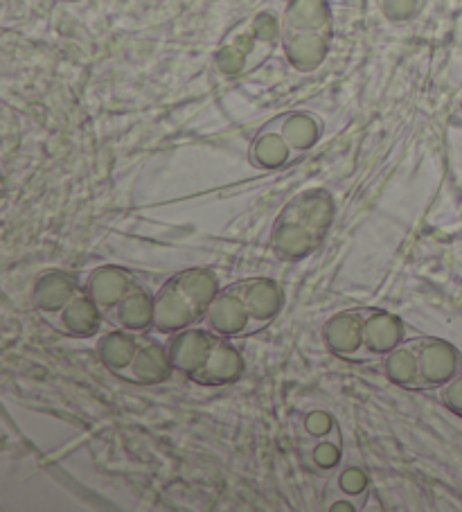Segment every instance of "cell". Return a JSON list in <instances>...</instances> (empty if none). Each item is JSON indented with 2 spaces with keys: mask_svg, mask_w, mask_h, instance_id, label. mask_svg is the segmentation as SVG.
Instances as JSON below:
<instances>
[{
  "mask_svg": "<svg viewBox=\"0 0 462 512\" xmlns=\"http://www.w3.org/2000/svg\"><path fill=\"white\" fill-rule=\"evenodd\" d=\"M330 201L323 197H302L284 210L275 228V251L284 258H300L321 240L330 224Z\"/></svg>",
  "mask_w": 462,
  "mask_h": 512,
  "instance_id": "6da1fadb",
  "label": "cell"
},
{
  "mask_svg": "<svg viewBox=\"0 0 462 512\" xmlns=\"http://www.w3.org/2000/svg\"><path fill=\"white\" fill-rule=\"evenodd\" d=\"M201 310L181 289L179 280L167 282L161 294L154 298V328L158 332H181L199 319Z\"/></svg>",
  "mask_w": 462,
  "mask_h": 512,
  "instance_id": "7a4b0ae2",
  "label": "cell"
},
{
  "mask_svg": "<svg viewBox=\"0 0 462 512\" xmlns=\"http://www.w3.org/2000/svg\"><path fill=\"white\" fill-rule=\"evenodd\" d=\"M366 316L368 312L336 314L325 325V341L332 352L345 359H366Z\"/></svg>",
  "mask_w": 462,
  "mask_h": 512,
  "instance_id": "3957f363",
  "label": "cell"
},
{
  "mask_svg": "<svg viewBox=\"0 0 462 512\" xmlns=\"http://www.w3.org/2000/svg\"><path fill=\"white\" fill-rule=\"evenodd\" d=\"M203 316H206L208 328L224 339L239 337L253 328L251 314H248V307L237 287L217 294Z\"/></svg>",
  "mask_w": 462,
  "mask_h": 512,
  "instance_id": "277c9868",
  "label": "cell"
},
{
  "mask_svg": "<svg viewBox=\"0 0 462 512\" xmlns=\"http://www.w3.org/2000/svg\"><path fill=\"white\" fill-rule=\"evenodd\" d=\"M219 341V334L215 332H206V330H185L179 332L170 343V359L172 366L181 373L190 375L192 379H197L199 373L206 366V361L210 357L212 348Z\"/></svg>",
  "mask_w": 462,
  "mask_h": 512,
  "instance_id": "5b68a950",
  "label": "cell"
},
{
  "mask_svg": "<svg viewBox=\"0 0 462 512\" xmlns=\"http://www.w3.org/2000/svg\"><path fill=\"white\" fill-rule=\"evenodd\" d=\"M417 357H420V384L440 386L449 382L456 370V355L444 341L417 339Z\"/></svg>",
  "mask_w": 462,
  "mask_h": 512,
  "instance_id": "8992f818",
  "label": "cell"
},
{
  "mask_svg": "<svg viewBox=\"0 0 462 512\" xmlns=\"http://www.w3.org/2000/svg\"><path fill=\"white\" fill-rule=\"evenodd\" d=\"M133 287L131 276L127 271L118 267H104L97 269L91 278H88L86 294L95 300V305L100 307L102 312L115 310L122 303V298L129 294Z\"/></svg>",
  "mask_w": 462,
  "mask_h": 512,
  "instance_id": "52a82bcc",
  "label": "cell"
},
{
  "mask_svg": "<svg viewBox=\"0 0 462 512\" xmlns=\"http://www.w3.org/2000/svg\"><path fill=\"white\" fill-rule=\"evenodd\" d=\"M237 289L248 307V314H251L253 328H260V325L269 323L273 316L278 314L282 296H280L278 285H275L273 280L255 278V280L242 282Z\"/></svg>",
  "mask_w": 462,
  "mask_h": 512,
  "instance_id": "ba28073f",
  "label": "cell"
},
{
  "mask_svg": "<svg viewBox=\"0 0 462 512\" xmlns=\"http://www.w3.org/2000/svg\"><path fill=\"white\" fill-rule=\"evenodd\" d=\"M172 368L174 366L170 359V350H165L163 343L147 339L140 343L138 355H136V359H133V364H131L127 375L142 384H158V382H163V379L170 377Z\"/></svg>",
  "mask_w": 462,
  "mask_h": 512,
  "instance_id": "9c48e42d",
  "label": "cell"
},
{
  "mask_svg": "<svg viewBox=\"0 0 462 512\" xmlns=\"http://www.w3.org/2000/svg\"><path fill=\"white\" fill-rule=\"evenodd\" d=\"M404 328L399 319L388 312H368L366 316V348L370 357L388 355L404 339Z\"/></svg>",
  "mask_w": 462,
  "mask_h": 512,
  "instance_id": "30bf717a",
  "label": "cell"
},
{
  "mask_svg": "<svg viewBox=\"0 0 462 512\" xmlns=\"http://www.w3.org/2000/svg\"><path fill=\"white\" fill-rule=\"evenodd\" d=\"M115 319L127 332H142L154 325V298L145 289L133 285L122 303L115 307Z\"/></svg>",
  "mask_w": 462,
  "mask_h": 512,
  "instance_id": "8fae6325",
  "label": "cell"
},
{
  "mask_svg": "<svg viewBox=\"0 0 462 512\" xmlns=\"http://www.w3.org/2000/svg\"><path fill=\"white\" fill-rule=\"evenodd\" d=\"M239 373H242V357L224 337H219L197 379L203 384H228L237 379Z\"/></svg>",
  "mask_w": 462,
  "mask_h": 512,
  "instance_id": "7c38bea8",
  "label": "cell"
},
{
  "mask_svg": "<svg viewBox=\"0 0 462 512\" xmlns=\"http://www.w3.org/2000/svg\"><path fill=\"white\" fill-rule=\"evenodd\" d=\"M100 307L91 296H75L59 312V325L73 337H91L100 328Z\"/></svg>",
  "mask_w": 462,
  "mask_h": 512,
  "instance_id": "4fadbf2b",
  "label": "cell"
},
{
  "mask_svg": "<svg viewBox=\"0 0 462 512\" xmlns=\"http://www.w3.org/2000/svg\"><path fill=\"white\" fill-rule=\"evenodd\" d=\"M75 296V282L66 273H46L34 287V300H37V307L43 314H59Z\"/></svg>",
  "mask_w": 462,
  "mask_h": 512,
  "instance_id": "5bb4252c",
  "label": "cell"
},
{
  "mask_svg": "<svg viewBox=\"0 0 462 512\" xmlns=\"http://www.w3.org/2000/svg\"><path fill=\"white\" fill-rule=\"evenodd\" d=\"M140 350V343L133 337V332H115L104 337L100 343V357L106 364V368H111L113 373H129V368L133 364Z\"/></svg>",
  "mask_w": 462,
  "mask_h": 512,
  "instance_id": "9a60e30c",
  "label": "cell"
},
{
  "mask_svg": "<svg viewBox=\"0 0 462 512\" xmlns=\"http://www.w3.org/2000/svg\"><path fill=\"white\" fill-rule=\"evenodd\" d=\"M386 375L402 386H417L420 382V357L417 341H402L386 355Z\"/></svg>",
  "mask_w": 462,
  "mask_h": 512,
  "instance_id": "2e32d148",
  "label": "cell"
},
{
  "mask_svg": "<svg viewBox=\"0 0 462 512\" xmlns=\"http://www.w3.org/2000/svg\"><path fill=\"white\" fill-rule=\"evenodd\" d=\"M179 280L181 289L192 298V303L199 307L201 314H206L212 300L219 294V285L210 271H185Z\"/></svg>",
  "mask_w": 462,
  "mask_h": 512,
  "instance_id": "e0dca14e",
  "label": "cell"
},
{
  "mask_svg": "<svg viewBox=\"0 0 462 512\" xmlns=\"http://www.w3.org/2000/svg\"><path fill=\"white\" fill-rule=\"evenodd\" d=\"M312 461L316 467H323V470H332V467L339 465L341 461V445L339 440H327L321 438V443H316L312 449Z\"/></svg>",
  "mask_w": 462,
  "mask_h": 512,
  "instance_id": "ac0fdd59",
  "label": "cell"
},
{
  "mask_svg": "<svg viewBox=\"0 0 462 512\" xmlns=\"http://www.w3.org/2000/svg\"><path fill=\"white\" fill-rule=\"evenodd\" d=\"M368 485V476L363 474L361 467H345V470L339 474V488L341 492L350 494V497H357L363 490H366Z\"/></svg>",
  "mask_w": 462,
  "mask_h": 512,
  "instance_id": "d6986e66",
  "label": "cell"
},
{
  "mask_svg": "<svg viewBox=\"0 0 462 512\" xmlns=\"http://www.w3.org/2000/svg\"><path fill=\"white\" fill-rule=\"evenodd\" d=\"M305 429H307L309 436L325 438V436H330L332 431H334V420H332L330 413H325V411H312V413H309V416L305 418Z\"/></svg>",
  "mask_w": 462,
  "mask_h": 512,
  "instance_id": "ffe728a7",
  "label": "cell"
},
{
  "mask_svg": "<svg viewBox=\"0 0 462 512\" xmlns=\"http://www.w3.org/2000/svg\"><path fill=\"white\" fill-rule=\"evenodd\" d=\"M269 140L271 138H266L260 145V149H257V161L266 167H275V165H280L284 158H287V149H284V145H280L275 138H273V143H269Z\"/></svg>",
  "mask_w": 462,
  "mask_h": 512,
  "instance_id": "44dd1931",
  "label": "cell"
},
{
  "mask_svg": "<svg viewBox=\"0 0 462 512\" xmlns=\"http://www.w3.org/2000/svg\"><path fill=\"white\" fill-rule=\"evenodd\" d=\"M444 402H447L451 409L462 413V377L453 379V382L444 388Z\"/></svg>",
  "mask_w": 462,
  "mask_h": 512,
  "instance_id": "7402d4cb",
  "label": "cell"
},
{
  "mask_svg": "<svg viewBox=\"0 0 462 512\" xmlns=\"http://www.w3.org/2000/svg\"><path fill=\"white\" fill-rule=\"evenodd\" d=\"M330 510H332V512H354V510H357V508H354L352 503H348V501H345V499H341V501L332 503Z\"/></svg>",
  "mask_w": 462,
  "mask_h": 512,
  "instance_id": "603a6c76",
  "label": "cell"
}]
</instances>
